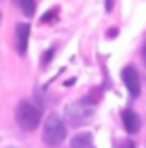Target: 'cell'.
Returning a JSON list of instances; mask_svg holds the SVG:
<instances>
[{
	"mask_svg": "<svg viewBox=\"0 0 146 148\" xmlns=\"http://www.w3.org/2000/svg\"><path fill=\"white\" fill-rule=\"evenodd\" d=\"M70 148H95L93 144V136L89 131H81L70 140Z\"/></svg>",
	"mask_w": 146,
	"mask_h": 148,
	"instance_id": "52a82bcc",
	"label": "cell"
},
{
	"mask_svg": "<svg viewBox=\"0 0 146 148\" xmlns=\"http://www.w3.org/2000/svg\"><path fill=\"white\" fill-rule=\"evenodd\" d=\"M28 40H30V25L28 23H17L15 28V47L19 55H25L28 51Z\"/></svg>",
	"mask_w": 146,
	"mask_h": 148,
	"instance_id": "5b68a950",
	"label": "cell"
},
{
	"mask_svg": "<svg viewBox=\"0 0 146 148\" xmlns=\"http://www.w3.org/2000/svg\"><path fill=\"white\" fill-rule=\"evenodd\" d=\"M13 2L21 9V13L25 17H32L36 13V2H34V0H13Z\"/></svg>",
	"mask_w": 146,
	"mask_h": 148,
	"instance_id": "ba28073f",
	"label": "cell"
},
{
	"mask_svg": "<svg viewBox=\"0 0 146 148\" xmlns=\"http://www.w3.org/2000/svg\"><path fill=\"white\" fill-rule=\"evenodd\" d=\"M40 119H42V108L38 104L30 102V99H21V102L17 104L15 121L23 131H34L36 127L40 125Z\"/></svg>",
	"mask_w": 146,
	"mask_h": 148,
	"instance_id": "6da1fadb",
	"label": "cell"
},
{
	"mask_svg": "<svg viewBox=\"0 0 146 148\" xmlns=\"http://www.w3.org/2000/svg\"><path fill=\"white\" fill-rule=\"evenodd\" d=\"M68 129H66V121L59 119V114H49L42 127V142L49 148H57L59 144H64Z\"/></svg>",
	"mask_w": 146,
	"mask_h": 148,
	"instance_id": "3957f363",
	"label": "cell"
},
{
	"mask_svg": "<svg viewBox=\"0 0 146 148\" xmlns=\"http://www.w3.org/2000/svg\"><path fill=\"white\" fill-rule=\"evenodd\" d=\"M102 99V87H97V89H91L87 95L83 97V102H87V104H93V106H97V102Z\"/></svg>",
	"mask_w": 146,
	"mask_h": 148,
	"instance_id": "9c48e42d",
	"label": "cell"
},
{
	"mask_svg": "<svg viewBox=\"0 0 146 148\" xmlns=\"http://www.w3.org/2000/svg\"><path fill=\"white\" fill-rule=\"evenodd\" d=\"M142 62H144V64H146V42H144V45H142Z\"/></svg>",
	"mask_w": 146,
	"mask_h": 148,
	"instance_id": "7c38bea8",
	"label": "cell"
},
{
	"mask_svg": "<svg viewBox=\"0 0 146 148\" xmlns=\"http://www.w3.org/2000/svg\"><path fill=\"white\" fill-rule=\"evenodd\" d=\"M53 55H55V49H53V47H51V49H49V51H47V53H45V55H42V59H40V66H42V68H47V66L51 64Z\"/></svg>",
	"mask_w": 146,
	"mask_h": 148,
	"instance_id": "30bf717a",
	"label": "cell"
},
{
	"mask_svg": "<svg viewBox=\"0 0 146 148\" xmlns=\"http://www.w3.org/2000/svg\"><path fill=\"white\" fill-rule=\"evenodd\" d=\"M121 78H123L125 87H127L129 95L136 99L138 95H140V74H138V70L134 68V66H127V68H123Z\"/></svg>",
	"mask_w": 146,
	"mask_h": 148,
	"instance_id": "277c9868",
	"label": "cell"
},
{
	"mask_svg": "<svg viewBox=\"0 0 146 148\" xmlns=\"http://www.w3.org/2000/svg\"><path fill=\"white\" fill-rule=\"evenodd\" d=\"M93 114H95L93 104H87L83 99H78V102H70L64 108V121L70 127H83L93 119Z\"/></svg>",
	"mask_w": 146,
	"mask_h": 148,
	"instance_id": "7a4b0ae2",
	"label": "cell"
},
{
	"mask_svg": "<svg viewBox=\"0 0 146 148\" xmlns=\"http://www.w3.org/2000/svg\"><path fill=\"white\" fill-rule=\"evenodd\" d=\"M121 119H123V125H125V129H127L129 133H138L140 131V127H142V121L140 116H138V112L136 110H131V108H125L121 112Z\"/></svg>",
	"mask_w": 146,
	"mask_h": 148,
	"instance_id": "8992f818",
	"label": "cell"
},
{
	"mask_svg": "<svg viewBox=\"0 0 146 148\" xmlns=\"http://www.w3.org/2000/svg\"><path fill=\"white\" fill-rule=\"evenodd\" d=\"M55 19H57V9H51V13L42 15V19H40V21H42V23H53Z\"/></svg>",
	"mask_w": 146,
	"mask_h": 148,
	"instance_id": "8fae6325",
	"label": "cell"
}]
</instances>
